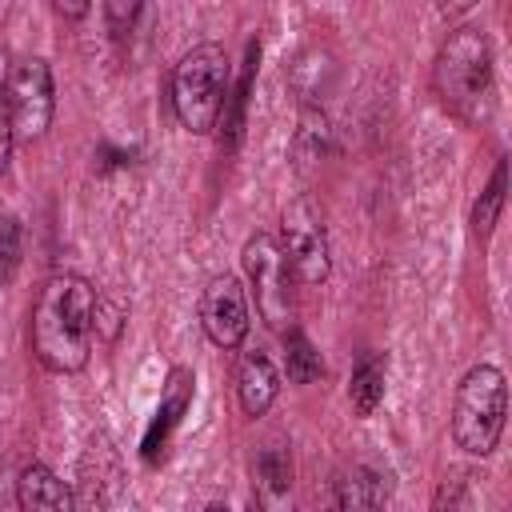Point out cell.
Listing matches in <instances>:
<instances>
[{"label":"cell","instance_id":"obj_1","mask_svg":"<svg viewBox=\"0 0 512 512\" xmlns=\"http://www.w3.org/2000/svg\"><path fill=\"white\" fill-rule=\"evenodd\" d=\"M92 312H96V284L80 272H52L28 316V348L40 368L68 376L80 372L92 356Z\"/></svg>","mask_w":512,"mask_h":512},{"label":"cell","instance_id":"obj_2","mask_svg":"<svg viewBox=\"0 0 512 512\" xmlns=\"http://www.w3.org/2000/svg\"><path fill=\"white\" fill-rule=\"evenodd\" d=\"M432 88L440 104L464 120L468 128H480L496 112V64L492 44L480 28L460 24L444 36L432 60Z\"/></svg>","mask_w":512,"mask_h":512},{"label":"cell","instance_id":"obj_3","mask_svg":"<svg viewBox=\"0 0 512 512\" xmlns=\"http://www.w3.org/2000/svg\"><path fill=\"white\" fill-rule=\"evenodd\" d=\"M228 84H232V64L224 44L212 40L192 44L168 72V104L176 124L192 136H208L220 120Z\"/></svg>","mask_w":512,"mask_h":512},{"label":"cell","instance_id":"obj_4","mask_svg":"<svg viewBox=\"0 0 512 512\" xmlns=\"http://www.w3.org/2000/svg\"><path fill=\"white\" fill-rule=\"evenodd\" d=\"M508 420V380L496 364H472L452 396V440L468 456H492Z\"/></svg>","mask_w":512,"mask_h":512},{"label":"cell","instance_id":"obj_5","mask_svg":"<svg viewBox=\"0 0 512 512\" xmlns=\"http://www.w3.org/2000/svg\"><path fill=\"white\" fill-rule=\"evenodd\" d=\"M240 264L248 276V288L256 296V312L268 328L284 332L288 324H296V292H292V268L288 256L276 240V232H252L240 248Z\"/></svg>","mask_w":512,"mask_h":512},{"label":"cell","instance_id":"obj_6","mask_svg":"<svg viewBox=\"0 0 512 512\" xmlns=\"http://www.w3.org/2000/svg\"><path fill=\"white\" fill-rule=\"evenodd\" d=\"M4 104H8V120H12V136L16 140H40L56 116V84H52L48 60H40V56L16 60L8 68Z\"/></svg>","mask_w":512,"mask_h":512},{"label":"cell","instance_id":"obj_7","mask_svg":"<svg viewBox=\"0 0 512 512\" xmlns=\"http://www.w3.org/2000/svg\"><path fill=\"white\" fill-rule=\"evenodd\" d=\"M280 248L288 256V268L300 284H324L332 272V248L320 208L308 196H296L280 212Z\"/></svg>","mask_w":512,"mask_h":512},{"label":"cell","instance_id":"obj_8","mask_svg":"<svg viewBox=\"0 0 512 512\" xmlns=\"http://www.w3.org/2000/svg\"><path fill=\"white\" fill-rule=\"evenodd\" d=\"M200 328L216 348H240L248 340V292L236 272H216L200 292Z\"/></svg>","mask_w":512,"mask_h":512},{"label":"cell","instance_id":"obj_9","mask_svg":"<svg viewBox=\"0 0 512 512\" xmlns=\"http://www.w3.org/2000/svg\"><path fill=\"white\" fill-rule=\"evenodd\" d=\"M192 396H196V376L192 368H172L168 380H164V392H160V404L140 436V460L148 468H160L168 460V448H172V436L176 428L184 424L188 408H192Z\"/></svg>","mask_w":512,"mask_h":512},{"label":"cell","instance_id":"obj_10","mask_svg":"<svg viewBox=\"0 0 512 512\" xmlns=\"http://www.w3.org/2000/svg\"><path fill=\"white\" fill-rule=\"evenodd\" d=\"M280 392V372H276V360L268 356V348H244L240 352V364H236V400H240V412L244 416H264L272 408Z\"/></svg>","mask_w":512,"mask_h":512},{"label":"cell","instance_id":"obj_11","mask_svg":"<svg viewBox=\"0 0 512 512\" xmlns=\"http://www.w3.org/2000/svg\"><path fill=\"white\" fill-rule=\"evenodd\" d=\"M16 504L24 512H68L76 508V492L40 460H32L16 480Z\"/></svg>","mask_w":512,"mask_h":512},{"label":"cell","instance_id":"obj_12","mask_svg":"<svg viewBox=\"0 0 512 512\" xmlns=\"http://www.w3.org/2000/svg\"><path fill=\"white\" fill-rule=\"evenodd\" d=\"M256 64H260V44L252 40L248 44V56H244V72L236 84H228V96H224V108H220V144L232 152L240 144V132H244V112H248V92H252V80H256Z\"/></svg>","mask_w":512,"mask_h":512},{"label":"cell","instance_id":"obj_13","mask_svg":"<svg viewBox=\"0 0 512 512\" xmlns=\"http://www.w3.org/2000/svg\"><path fill=\"white\" fill-rule=\"evenodd\" d=\"M252 472H256V488H260V496H264L268 504L284 500V496L292 492V476H296V468H292V448H288L284 440H272V444L256 448Z\"/></svg>","mask_w":512,"mask_h":512},{"label":"cell","instance_id":"obj_14","mask_svg":"<svg viewBox=\"0 0 512 512\" xmlns=\"http://www.w3.org/2000/svg\"><path fill=\"white\" fill-rule=\"evenodd\" d=\"M504 196H508V160L500 156L496 168H492V176H488V184H484L480 196L472 200L468 224H472V240H476V244H488V236H492V228H496V220H500V212H504Z\"/></svg>","mask_w":512,"mask_h":512},{"label":"cell","instance_id":"obj_15","mask_svg":"<svg viewBox=\"0 0 512 512\" xmlns=\"http://www.w3.org/2000/svg\"><path fill=\"white\" fill-rule=\"evenodd\" d=\"M384 376H388V368H384L380 352H364L356 360V368L348 376V400H352L356 416H372L376 412V404L384 400Z\"/></svg>","mask_w":512,"mask_h":512},{"label":"cell","instance_id":"obj_16","mask_svg":"<svg viewBox=\"0 0 512 512\" xmlns=\"http://www.w3.org/2000/svg\"><path fill=\"white\" fill-rule=\"evenodd\" d=\"M388 500V476L368 468V464H356L352 472H344L336 480V504L340 508H380Z\"/></svg>","mask_w":512,"mask_h":512},{"label":"cell","instance_id":"obj_17","mask_svg":"<svg viewBox=\"0 0 512 512\" xmlns=\"http://www.w3.org/2000/svg\"><path fill=\"white\" fill-rule=\"evenodd\" d=\"M284 372H288L292 384H312V380L324 376V360H320L316 344H312L308 332L296 328V324L284 328Z\"/></svg>","mask_w":512,"mask_h":512},{"label":"cell","instance_id":"obj_18","mask_svg":"<svg viewBox=\"0 0 512 512\" xmlns=\"http://www.w3.org/2000/svg\"><path fill=\"white\" fill-rule=\"evenodd\" d=\"M324 152H328V116H324L320 108L304 104V108H300V128H296V136H292L296 168L308 172Z\"/></svg>","mask_w":512,"mask_h":512},{"label":"cell","instance_id":"obj_19","mask_svg":"<svg viewBox=\"0 0 512 512\" xmlns=\"http://www.w3.org/2000/svg\"><path fill=\"white\" fill-rule=\"evenodd\" d=\"M24 260V228L16 216H0V284H12Z\"/></svg>","mask_w":512,"mask_h":512},{"label":"cell","instance_id":"obj_20","mask_svg":"<svg viewBox=\"0 0 512 512\" xmlns=\"http://www.w3.org/2000/svg\"><path fill=\"white\" fill-rule=\"evenodd\" d=\"M120 328H124V304L96 292V312H92V332H96V340L116 344V340H120Z\"/></svg>","mask_w":512,"mask_h":512},{"label":"cell","instance_id":"obj_21","mask_svg":"<svg viewBox=\"0 0 512 512\" xmlns=\"http://www.w3.org/2000/svg\"><path fill=\"white\" fill-rule=\"evenodd\" d=\"M140 12H144V0H104V24H108V32L116 40L136 28Z\"/></svg>","mask_w":512,"mask_h":512},{"label":"cell","instance_id":"obj_22","mask_svg":"<svg viewBox=\"0 0 512 512\" xmlns=\"http://www.w3.org/2000/svg\"><path fill=\"white\" fill-rule=\"evenodd\" d=\"M12 144H16V136H12V120H8V104H0V176L8 172V156H12Z\"/></svg>","mask_w":512,"mask_h":512},{"label":"cell","instance_id":"obj_23","mask_svg":"<svg viewBox=\"0 0 512 512\" xmlns=\"http://www.w3.org/2000/svg\"><path fill=\"white\" fill-rule=\"evenodd\" d=\"M48 4H52V12L64 16V20H84V16L92 12V0H48Z\"/></svg>","mask_w":512,"mask_h":512},{"label":"cell","instance_id":"obj_24","mask_svg":"<svg viewBox=\"0 0 512 512\" xmlns=\"http://www.w3.org/2000/svg\"><path fill=\"white\" fill-rule=\"evenodd\" d=\"M476 4H480V0H436V8H440L444 20H460V16H468Z\"/></svg>","mask_w":512,"mask_h":512},{"label":"cell","instance_id":"obj_25","mask_svg":"<svg viewBox=\"0 0 512 512\" xmlns=\"http://www.w3.org/2000/svg\"><path fill=\"white\" fill-rule=\"evenodd\" d=\"M8 52H4V44H0V104H4V84H8Z\"/></svg>","mask_w":512,"mask_h":512}]
</instances>
